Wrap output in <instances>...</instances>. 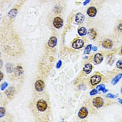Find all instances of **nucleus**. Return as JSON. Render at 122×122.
Here are the masks:
<instances>
[{"instance_id": "f257e3e1", "label": "nucleus", "mask_w": 122, "mask_h": 122, "mask_svg": "<svg viewBox=\"0 0 122 122\" xmlns=\"http://www.w3.org/2000/svg\"><path fill=\"white\" fill-rule=\"evenodd\" d=\"M47 103L44 99H40L37 101L36 103V107L38 112H44L47 109Z\"/></svg>"}, {"instance_id": "f03ea898", "label": "nucleus", "mask_w": 122, "mask_h": 122, "mask_svg": "<svg viewBox=\"0 0 122 122\" xmlns=\"http://www.w3.org/2000/svg\"><path fill=\"white\" fill-rule=\"evenodd\" d=\"M101 81H102V77L97 74L92 76L90 79V83L92 86H96L97 84H98Z\"/></svg>"}, {"instance_id": "7ed1b4c3", "label": "nucleus", "mask_w": 122, "mask_h": 122, "mask_svg": "<svg viewBox=\"0 0 122 122\" xmlns=\"http://www.w3.org/2000/svg\"><path fill=\"white\" fill-rule=\"evenodd\" d=\"M84 42L81 39H77L76 40L72 43V47L74 49H81L83 46Z\"/></svg>"}, {"instance_id": "20e7f679", "label": "nucleus", "mask_w": 122, "mask_h": 122, "mask_svg": "<svg viewBox=\"0 0 122 122\" xmlns=\"http://www.w3.org/2000/svg\"><path fill=\"white\" fill-rule=\"evenodd\" d=\"M93 106L97 108L101 107L103 105V100L101 97H97L93 100Z\"/></svg>"}, {"instance_id": "39448f33", "label": "nucleus", "mask_w": 122, "mask_h": 122, "mask_svg": "<svg viewBox=\"0 0 122 122\" xmlns=\"http://www.w3.org/2000/svg\"><path fill=\"white\" fill-rule=\"evenodd\" d=\"M35 88L37 92H42L45 89V83L42 80H37L35 84Z\"/></svg>"}, {"instance_id": "423d86ee", "label": "nucleus", "mask_w": 122, "mask_h": 122, "mask_svg": "<svg viewBox=\"0 0 122 122\" xmlns=\"http://www.w3.org/2000/svg\"><path fill=\"white\" fill-rule=\"evenodd\" d=\"M88 115V111L86 107H81L80 110H79V113H78V116H79V118L81 119H84L86 118V117Z\"/></svg>"}, {"instance_id": "0eeeda50", "label": "nucleus", "mask_w": 122, "mask_h": 122, "mask_svg": "<svg viewBox=\"0 0 122 122\" xmlns=\"http://www.w3.org/2000/svg\"><path fill=\"white\" fill-rule=\"evenodd\" d=\"M53 24L56 28H61L63 26V20L60 17H56L53 20Z\"/></svg>"}, {"instance_id": "6e6552de", "label": "nucleus", "mask_w": 122, "mask_h": 122, "mask_svg": "<svg viewBox=\"0 0 122 122\" xmlns=\"http://www.w3.org/2000/svg\"><path fill=\"white\" fill-rule=\"evenodd\" d=\"M103 60V57L101 53H96L93 58V61H94V63L97 65L102 63Z\"/></svg>"}, {"instance_id": "1a4fd4ad", "label": "nucleus", "mask_w": 122, "mask_h": 122, "mask_svg": "<svg viewBox=\"0 0 122 122\" xmlns=\"http://www.w3.org/2000/svg\"><path fill=\"white\" fill-rule=\"evenodd\" d=\"M87 13L91 17H95L96 15V13H97V10L94 7H90L88 8V10H87Z\"/></svg>"}, {"instance_id": "9d476101", "label": "nucleus", "mask_w": 122, "mask_h": 122, "mask_svg": "<svg viewBox=\"0 0 122 122\" xmlns=\"http://www.w3.org/2000/svg\"><path fill=\"white\" fill-rule=\"evenodd\" d=\"M85 16L81 13H77L76 15V21L78 24H81L84 21Z\"/></svg>"}, {"instance_id": "9b49d317", "label": "nucleus", "mask_w": 122, "mask_h": 122, "mask_svg": "<svg viewBox=\"0 0 122 122\" xmlns=\"http://www.w3.org/2000/svg\"><path fill=\"white\" fill-rule=\"evenodd\" d=\"M47 44H48V46L50 47H56V46L57 45L56 37H51L50 40H49V41H48Z\"/></svg>"}, {"instance_id": "f8f14e48", "label": "nucleus", "mask_w": 122, "mask_h": 122, "mask_svg": "<svg viewBox=\"0 0 122 122\" xmlns=\"http://www.w3.org/2000/svg\"><path fill=\"white\" fill-rule=\"evenodd\" d=\"M102 46L103 47H105L106 49H110L112 47L113 43L110 40H105L103 41Z\"/></svg>"}, {"instance_id": "ddd939ff", "label": "nucleus", "mask_w": 122, "mask_h": 122, "mask_svg": "<svg viewBox=\"0 0 122 122\" xmlns=\"http://www.w3.org/2000/svg\"><path fill=\"white\" fill-rule=\"evenodd\" d=\"M92 65L91 63H87V64H86L84 67H83V71L86 73V74H89L90 73L92 72Z\"/></svg>"}, {"instance_id": "4468645a", "label": "nucleus", "mask_w": 122, "mask_h": 122, "mask_svg": "<svg viewBox=\"0 0 122 122\" xmlns=\"http://www.w3.org/2000/svg\"><path fill=\"white\" fill-rule=\"evenodd\" d=\"M23 73V69L22 67L21 66H17L16 68L15 69V75L17 77H20Z\"/></svg>"}, {"instance_id": "2eb2a0df", "label": "nucleus", "mask_w": 122, "mask_h": 122, "mask_svg": "<svg viewBox=\"0 0 122 122\" xmlns=\"http://www.w3.org/2000/svg\"><path fill=\"white\" fill-rule=\"evenodd\" d=\"M122 73H119L118 75H117V76L112 79V85H116L117 83L119 81L120 79H122Z\"/></svg>"}, {"instance_id": "dca6fc26", "label": "nucleus", "mask_w": 122, "mask_h": 122, "mask_svg": "<svg viewBox=\"0 0 122 122\" xmlns=\"http://www.w3.org/2000/svg\"><path fill=\"white\" fill-rule=\"evenodd\" d=\"M5 93H6L7 96H8L10 98L12 97L13 96V94H14V89H13V87H10V88L5 92Z\"/></svg>"}, {"instance_id": "f3484780", "label": "nucleus", "mask_w": 122, "mask_h": 122, "mask_svg": "<svg viewBox=\"0 0 122 122\" xmlns=\"http://www.w3.org/2000/svg\"><path fill=\"white\" fill-rule=\"evenodd\" d=\"M87 33V30H86V27H80L79 30H78V33H79V36H86V34Z\"/></svg>"}, {"instance_id": "a211bd4d", "label": "nucleus", "mask_w": 122, "mask_h": 122, "mask_svg": "<svg viewBox=\"0 0 122 122\" xmlns=\"http://www.w3.org/2000/svg\"><path fill=\"white\" fill-rule=\"evenodd\" d=\"M96 89H97V91H98V92L102 91L103 93H106L107 92V91H108L107 89H106V88H105V85H103V84L99 85V86L96 87Z\"/></svg>"}, {"instance_id": "6ab92c4d", "label": "nucleus", "mask_w": 122, "mask_h": 122, "mask_svg": "<svg viewBox=\"0 0 122 122\" xmlns=\"http://www.w3.org/2000/svg\"><path fill=\"white\" fill-rule=\"evenodd\" d=\"M89 36L92 40H95L96 36H97V33L95 31V30H90L89 31Z\"/></svg>"}, {"instance_id": "aec40b11", "label": "nucleus", "mask_w": 122, "mask_h": 122, "mask_svg": "<svg viewBox=\"0 0 122 122\" xmlns=\"http://www.w3.org/2000/svg\"><path fill=\"white\" fill-rule=\"evenodd\" d=\"M92 50V45H91V44H89V45H88L87 46H86V49H85V50H84V53H85V54H89Z\"/></svg>"}, {"instance_id": "412c9836", "label": "nucleus", "mask_w": 122, "mask_h": 122, "mask_svg": "<svg viewBox=\"0 0 122 122\" xmlns=\"http://www.w3.org/2000/svg\"><path fill=\"white\" fill-rule=\"evenodd\" d=\"M17 14V10L15 9H13V10H11L9 12V15H10L11 17H14Z\"/></svg>"}, {"instance_id": "4be33fe9", "label": "nucleus", "mask_w": 122, "mask_h": 122, "mask_svg": "<svg viewBox=\"0 0 122 122\" xmlns=\"http://www.w3.org/2000/svg\"><path fill=\"white\" fill-rule=\"evenodd\" d=\"M116 67L119 69H122V60H119L116 63Z\"/></svg>"}, {"instance_id": "5701e85b", "label": "nucleus", "mask_w": 122, "mask_h": 122, "mask_svg": "<svg viewBox=\"0 0 122 122\" xmlns=\"http://www.w3.org/2000/svg\"><path fill=\"white\" fill-rule=\"evenodd\" d=\"M107 97H109V98H111V99H114V98H116L117 97V95H113L112 93H109V94H107V96H106Z\"/></svg>"}, {"instance_id": "b1692460", "label": "nucleus", "mask_w": 122, "mask_h": 122, "mask_svg": "<svg viewBox=\"0 0 122 122\" xmlns=\"http://www.w3.org/2000/svg\"><path fill=\"white\" fill-rule=\"evenodd\" d=\"M7 86H8L7 83V82L3 83V84L1 85V91H2V90H4V89H5L7 87Z\"/></svg>"}, {"instance_id": "393cba45", "label": "nucleus", "mask_w": 122, "mask_h": 122, "mask_svg": "<svg viewBox=\"0 0 122 122\" xmlns=\"http://www.w3.org/2000/svg\"><path fill=\"white\" fill-rule=\"evenodd\" d=\"M97 93V89H93V90L91 91V92H90V95L91 96H93V95H96Z\"/></svg>"}, {"instance_id": "a878e982", "label": "nucleus", "mask_w": 122, "mask_h": 122, "mask_svg": "<svg viewBox=\"0 0 122 122\" xmlns=\"http://www.w3.org/2000/svg\"><path fill=\"white\" fill-rule=\"evenodd\" d=\"M117 30L119 31V32H122V23H119V25H117Z\"/></svg>"}, {"instance_id": "bb28decb", "label": "nucleus", "mask_w": 122, "mask_h": 122, "mask_svg": "<svg viewBox=\"0 0 122 122\" xmlns=\"http://www.w3.org/2000/svg\"><path fill=\"white\" fill-rule=\"evenodd\" d=\"M4 114H5V109L3 107H1V116H0V117H2L4 116Z\"/></svg>"}, {"instance_id": "cd10ccee", "label": "nucleus", "mask_w": 122, "mask_h": 122, "mask_svg": "<svg viewBox=\"0 0 122 122\" xmlns=\"http://www.w3.org/2000/svg\"><path fill=\"white\" fill-rule=\"evenodd\" d=\"M61 64H62V61H61V60H60V61L57 62V65H56L57 68V69H59L60 67L61 66Z\"/></svg>"}, {"instance_id": "c85d7f7f", "label": "nucleus", "mask_w": 122, "mask_h": 122, "mask_svg": "<svg viewBox=\"0 0 122 122\" xmlns=\"http://www.w3.org/2000/svg\"><path fill=\"white\" fill-rule=\"evenodd\" d=\"M89 1H90V0H86V1H84V3H83V5H86L87 3H89Z\"/></svg>"}, {"instance_id": "c756f323", "label": "nucleus", "mask_w": 122, "mask_h": 122, "mask_svg": "<svg viewBox=\"0 0 122 122\" xmlns=\"http://www.w3.org/2000/svg\"><path fill=\"white\" fill-rule=\"evenodd\" d=\"M92 50H93V51H96L97 50V47H96V46H93L92 47Z\"/></svg>"}, {"instance_id": "7c9ffc66", "label": "nucleus", "mask_w": 122, "mask_h": 122, "mask_svg": "<svg viewBox=\"0 0 122 122\" xmlns=\"http://www.w3.org/2000/svg\"><path fill=\"white\" fill-rule=\"evenodd\" d=\"M117 101H118V102H119L120 103H121V104H122V99L118 98V99H117Z\"/></svg>"}, {"instance_id": "2f4dec72", "label": "nucleus", "mask_w": 122, "mask_h": 122, "mask_svg": "<svg viewBox=\"0 0 122 122\" xmlns=\"http://www.w3.org/2000/svg\"><path fill=\"white\" fill-rule=\"evenodd\" d=\"M0 75H1V79H3V73H2L1 72L0 73Z\"/></svg>"}, {"instance_id": "473e14b6", "label": "nucleus", "mask_w": 122, "mask_h": 122, "mask_svg": "<svg viewBox=\"0 0 122 122\" xmlns=\"http://www.w3.org/2000/svg\"><path fill=\"white\" fill-rule=\"evenodd\" d=\"M121 53H122V50H121Z\"/></svg>"}, {"instance_id": "72a5a7b5", "label": "nucleus", "mask_w": 122, "mask_h": 122, "mask_svg": "<svg viewBox=\"0 0 122 122\" xmlns=\"http://www.w3.org/2000/svg\"><path fill=\"white\" fill-rule=\"evenodd\" d=\"M121 92H122V89H121Z\"/></svg>"}]
</instances>
